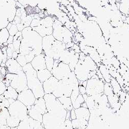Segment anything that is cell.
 I'll use <instances>...</instances> for the list:
<instances>
[{
	"label": "cell",
	"instance_id": "38",
	"mask_svg": "<svg viewBox=\"0 0 129 129\" xmlns=\"http://www.w3.org/2000/svg\"><path fill=\"white\" fill-rule=\"evenodd\" d=\"M85 102L86 103L89 110H91L95 108V102L92 96H88L87 99L85 100Z\"/></svg>",
	"mask_w": 129,
	"mask_h": 129
},
{
	"label": "cell",
	"instance_id": "52",
	"mask_svg": "<svg viewBox=\"0 0 129 129\" xmlns=\"http://www.w3.org/2000/svg\"><path fill=\"white\" fill-rule=\"evenodd\" d=\"M77 118L76 117V112H75V110L74 109H73L71 111V114H70V119L71 120H74L76 119Z\"/></svg>",
	"mask_w": 129,
	"mask_h": 129
},
{
	"label": "cell",
	"instance_id": "32",
	"mask_svg": "<svg viewBox=\"0 0 129 129\" xmlns=\"http://www.w3.org/2000/svg\"><path fill=\"white\" fill-rule=\"evenodd\" d=\"M9 36V31L6 28L1 29L0 30V43L4 44V43L7 42Z\"/></svg>",
	"mask_w": 129,
	"mask_h": 129
},
{
	"label": "cell",
	"instance_id": "21",
	"mask_svg": "<svg viewBox=\"0 0 129 129\" xmlns=\"http://www.w3.org/2000/svg\"><path fill=\"white\" fill-rule=\"evenodd\" d=\"M33 30L36 31L42 37L46 36L52 35L53 33V27H47L43 25H39L37 27L32 28Z\"/></svg>",
	"mask_w": 129,
	"mask_h": 129
},
{
	"label": "cell",
	"instance_id": "57",
	"mask_svg": "<svg viewBox=\"0 0 129 129\" xmlns=\"http://www.w3.org/2000/svg\"><path fill=\"white\" fill-rule=\"evenodd\" d=\"M12 25V22H9V23L8 24V25H7V26H6V28L8 30L10 29V28L11 27Z\"/></svg>",
	"mask_w": 129,
	"mask_h": 129
},
{
	"label": "cell",
	"instance_id": "42",
	"mask_svg": "<svg viewBox=\"0 0 129 129\" xmlns=\"http://www.w3.org/2000/svg\"><path fill=\"white\" fill-rule=\"evenodd\" d=\"M111 63H112V65L116 69H118L119 68L121 63L120 62V61L118 60V59L116 57L113 56L111 58Z\"/></svg>",
	"mask_w": 129,
	"mask_h": 129
},
{
	"label": "cell",
	"instance_id": "23",
	"mask_svg": "<svg viewBox=\"0 0 129 129\" xmlns=\"http://www.w3.org/2000/svg\"><path fill=\"white\" fill-rule=\"evenodd\" d=\"M3 94L5 96V98L7 99H13L15 100H17L19 93L15 89L13 88L11 86H9Z\"/></svg>",
	"mask_w": 129,
	"mask_h": 129
},
{
	"label": "cell",
	"instance_id": "14",
	"mask_svg": "<svg viewBox=\"0 0 129 129\" xmlns=\"http://www.w3.org/2000/svg\"><path fill=\"white\" fill-rule=\"evenodd\" d=\"M5 64L7 73L17 74L23 70L22 67L14 58L8 59Z\"/></svg>",
	"mask_w": 129,
	"mask_h": 129
},
{
	"label": "cell",
	"instance_id": "59",
	"mask_svg": "<svg viewBox=\"0 0 129 129\" xmlns=\"http://www.w3.org/2000/svg\"><path fill=\"white\" fill-rule=\"evenodd\" d=\"M125 22L129 26V17H126L125 18Z\"/></svg>",
	"mask_w": 129,
	"mask_h": 129
},
{
	"label": "cell",
	"instance_id": "58",
	"mask_svg": "<svg viewBox=\"0 0 129 129\" xmlns=\"http://www.w3.org/2000/svg\"><path fill=\"white\" fill-rule=\"evenodd\" d=\"M81 107H84V108H87V109H88L87 104H86V103L85 102H84L82 104Z\"/></svg>",
	"mask_w": 129,
	"mask_h": 129
},
{
	"label": "cell",
	"instance_id": "27",
	"mask_svg": "<svg viewBox=\"0 0 129 129\" xmlns=\"http://www.w3.org/2000/svg\"><path fill=\"white\" fill-rule=\"evenodd\" d=\"M23 39L22 31H18L17 33L14 36V41L13 45L14 46L15 50L18 53H19V49L21 45V41Z\"/></svg>",
	"mask_w": 129,
	"mask_h": 129
},
{
	"label": "cell",
	"instance_id": "34",
	"mask_svg": "<svg viewBox=\"0 0 129 129\" xmlns=\"http://www.w3.org/2000/svg\"><path fill=\"white\" fill-rule=\"evenodd\" d=\"M6 122H7V125L8 126L12 127H18V125H19L20 121L16 119V118L9 116L6 120Z\"/></svg>",
	"mask_w": 129,
	"mask_h": 129
},
{
	"label": "cell",
	"instance_id": "31",
	"mask_svg": "<svg viewBox=\"0 0 129 129\" xmlns=\"http://www.w3.org/2000/svg\"><path fill=\"white\" fill-rule=\"evenodd\" d=\"M53 18L51 17H46L44 18H41L40 19V24L41 25L45 26L47 27H53L54 23Z\"/></svg>",
	"mask_w": 129,
	"mask_h": 129
},
{
	"label": "cell",
	"instance_id": "17",
	"mask_svg": "<svg viewBox=\"0 0 129 129\" xmlns=\"http://www.w3.org/2000/svg\"><path fill=\"white\" fill-rule=\"evenodd\" d=\"M44 99L45 101L47 112H50L56 105L58 101V99L53 93L45 94Z\"/></svg>",
	"mask_w": 129,
	"mask_h": 129
},
{
	"label": "cell",
	"instance_id": "40",
	"mask_svg": "<svg viewBox=\"0 0 129 129\" xmlns=\"http://www.w3.org/2000/svg\"><path fill=\"white\" fill-rule=\"evenodd\" d=\"M16 60L18 61V62L22 67L23 66H24L25 64H26L27 63L25 56L22 55V54H20V53H19V54H18V57H17Z\"/></svg>",
	"mask_w": 129,
	"mask_h": 129
},
{
	"label": "cell",
	"instance_id": "46",
	"mask_svg": "<svg viewBox=\"0 0 129 129\" xmlns=\"http://www.w3.org/2000/svg\"><path fill=\"white\" fill-rule=\"evenodd\" d=\"M7 88V87L6 86V85L1 79V80L0 81V95L4 93V92L6 91Z\"/></svg>",
	"mask_w": 129,
	"mask_h": 129
},
{
	"label": "cell",
	"instance_id": "15",
	"mask_svg": "<svg viewBox=\"0 0 129 129\" xmlns=\"http://www.w3.org/2000/svg\"><path fill=\"white\" fill-rule=\"evenodd\" d=\"M30 63L36 71L47 69L44 53L42 52L41 54L35 56Z\"/></svg>",
	"mask_w": 129,
	"mask_h": 129
},
{
	"label": "cell",
	"instance_id": "33",
	"mask_svg": "<svg viewBox=\"0 0 129 129\" xmlns=\"http://www.w3.org/2000/svg\"><path fill=\"white\" fill-rule=\"evenodd\" d=\"M79 56H80V53H76V54H75L73 56V57L71 59L69 63V66L71 71H74L75 67H76V65L79 60Z\"/></svg>",
	"mask_w": 129,
	"mask_h": 129
},
{
	"label": "cell",
	"instance_id": "30",
	"mask_svg": "<svg viewBox=\"0 0 129 129\" xmlns=\"http://www.w3.org/2000/svg\"><path fill=\"white\" fill-rule=\"evenodd\" d=\"M111 84L112 85V86L113 87V92L114 94L117 95L118 96L120 92L122 90L121 87L120 86V84L118 83V82L117 81L115 78L112 77L111 82Z\"/></svg>",
	"mask_w": 129,
	"mask_h": 129
},
{
	"label": "cell",
	"instance_id": "7",
	"mask_svg": "<svg viewBox=\"0 0 129 129\" xmlns=\"http://www.w3.org/2000/svg\"><path fill=\"white\" fill-rule=\"evenodd\" d=\"M74 72L77 79L81 82L87 81L95 75L87 69L84 60L81 59H79L75 67Z\"/></svg>",
	"mask_w": 129,
	"mask_h": 129
},
{
	"label": "cell",
	"instance_id": "9",
	"mask_svg": "<svg viewBox=\"0 0 129 129\" xmlns=\"http://www.w3.org/2000/svg\"><path fill=\"white\" fill-rule=\"evenodd\" d=\"M10 86L15 89L18 93L28 88L27 85L26 76L23 70L15 75L14 78L10 83Z\"/></svg>",
	"mask_w": 129,
	"mask_h": 129
},
{
	"label": "cell",
	"instance_id": "36",
	"mask_svg": "<svg viewBox=\"0 0 129 129\" xmlns=\"http://www.w3.org/2000/svg\"><path fill=\"white\" fill-rule=\"evenodd\" d=\"M104 93L107 96L111 95L114 93L112 85L110 83H105L104 86Z\"/></svg>",
	"mask_w": 129,
	"mask_h": 129
},
{
	"label": "cell",
	"instance_id": "11",
	"mask_svg": "<svg viewBox=\"0 0 129 129\" xmlns=\"http://www.w3.org/2000/svg\"><path fill=\"white\" fill-rule=\"evenodd\" d=\"M66 49V46L64 43L55 40L53 44L51 49L45 55L52 57L54 60H58L63 51Z\"/></svg>",
	"mask_w": 129,
	"mask_h": 129
},
{
	"label": "cell",
	"instance_id": "51",
	"mask_svg": "<svg viewBox=\"0 0 129 129\" xmlns=\"http://www.w3.org/2000/svg\"><path fill=\"white\" fill-rule=\"evenodd\" d=\"M3 47H4L3 44L0 43V66H1V64L3 61V54L2 52V48Z\"/></svg>",
	"mask_w": 129,
	"mask_h": 129
},
{
	"label": "cell",
	"instance_id": "43",
	"mask_svg": "<svg viewBox=\"0 0 129 129\" xmlns=\"http://www.w3.org/2000/svg\"><path fill=\"white\" fill-rule=\"evenodd\" d=\"M0 103H1L4 107L8 108L10 106V103L7 99L5 98L3 94L0 95Z\"/></svg>",
	"mask_w": 129,
	"mask_h": 129
},
{
	"label": "cell",
	"instance_id": "54",
	"mask_svg": "<svg viewBox=\"0 0 129 129\" xmlns=\"http://www.w3.org/2000/svg\"><path fill=\"white\" fill-rule=\"evenodd\" d=\"M0 129H17V127H12L8 126L7 125H3Z\"/></svg>",
	"mask_w": 129,
	"mask_h": 129
},
{
	"label": "cell",
	"instance_id": "35",
	"mask_svg": "<svg viewBox=\"0 0 129 129\" xmlns=\"http://www.w3.org/2000/svg\"><path fill=\"white\" fill-rule=\"evenodd\" d=\"M85 102L83 95L80 93L77 98L75 100L74 102L72 103V105L74 109H77L81 107L82 104Z\"/></svg>",
	"mask_w": 129,
	"mask_h": 129
},
{
	"label": "cell",
	"instance_id": "1",
	"mask_svg": "<svg viewBox=\"0 0 129 129\" xmlns=\"http://www.w3.org/2000/svg\"><path fill=\"white\" fill-rule=\"evenodd\" d=\"M27 79V87L34 93L36 99L43 98L45 93L43 88L42 83L37 77V71L30 63H27L22 67Z\"/></svg>",
	"mask_w": 129,
	"mask_h": 129
},
{
	"label": "cell",
	"instance_id": "24",
	"mask_svg": "<svg viewBox=\"0 0 129 129\" xmlns=\"http://www.w3.org/2000/svg\"><path fill=\"white\" fill-rule=\"evenodd\" d=\"M37 77L39 80L42 83L45 82L46 81L48 80L51 76H52L51 71L48 70L47 69L37 71Z\"/></svg>",
	"mask_w": 129,
	"mask_h": 129
},
{
	"label": "cell",
	"instance_id": "25",
	"mask_svg": "<svg viewBox=\"0 0 129 129\" xmlns=\"http://www.w3.org/2000/svg\"><path fill=\"white\" fill-rule=\"evenodd\" d=\"M73 129H85L88 126V121L84 119H76L72 120Z\"/></svg>",
	"mask_w": 129,
	"mask_h": 129
},
{
	"label": "cell",
	"instance_id": "50",
	"mask_svg": "<svg viewBox=\"0 0 129 129\" xmlns=\"http://www.w3.org/2000/svg\"><path fill=\"white\" fill-rule=\"evenodd\" d=\"M79 91L80 93L82 95L86 93V88L84 87L82 85H79Z\"/></svg>",
	"mask_w": 129,
	"mask_h": 129
},
{
	"label": "cell",
	"instance_id": "12",
	"mask_svg": "<svg viewBox=\"0 0 129 129\" xmlns=\"http://www.w3.org/2000/svg\"><path fill=\"white\" fill-rule=\"evenodd\" d=\"M36 98L32 91L27 88L19 93L17 100L22 103L26 106L33 105L36 100Z\"/></svg>",
	"mask_w": 129,
	"mask_h": 129
},
{
	"label": "cell",
	"instance_id": "22",
	"mask_svg": "<svg viewBox=\"0 0 129 129\" xmlns=\"http://www.w3.org/2000/svg\"><path fill=\"white\" fill-rule=\"evenodd\" d=\"M9 116L10 115L8 109L0 103V124L7 125L6 120Z\"/></svg>",
	"mask_w": 129,
	"mask_h": 129
},
{
	"label": "cell",
	"instance_id": "39",
	"mask_svg": "<svg viewBox=\"0 0 129 129\" xmlns=\"http://www.w3.org/2000/svg\"><path fill=\"white\" fill-rule=\"evenodd\" d=\"M45 60L47 69L50 71H51L53 67L54 59V58L52 57L45 55Z\"/></svg>",
	"mask_w": 129,
	"mask_h": 129
},
{
	"label": "cell",
	"instance_id": "45",
	"mask_svg": "<svg viewBox=\"0 0 129 129\" xmlns=\"http://www.w3.org/2000/svg\"><path fill=\"white\" fill-rule=\"evenodd\" d=\"M64 125L65 129H73L71 119H66L64 122Z\"/></svg>",
	"mask_w": 129,
	"mask_h": 129
},
{
	"label": "cell",
	"instance_id": "56",
	"mask_svg": "<svg viewBox=\"0 0 129 129\" xmlns=\"http://www.w3.org/2000/svg\"><path fill=\"white\" fill-rule=\"evenodd\" d=\"M87 81H85L83 82L82 85L84 87L86 88V86H87Z\"/></svg>",
	"mask_w": 129,
	"mask_h": 129
},
{
	"label": "cell",
	"instance_id": "10",
	"mask_svg": "<svg viewBox=\"0 0 129 129\" xmlns=\"http://www.w3.org/2000/svg\"><path fill=\"white\" fill-rule=\"evenodd\" d=\"M72 90L73 89L70 86V85L63 80H61L59 81L56 89L52 93L57 98L63 96L70 97Z\"/></svg>",
	"mask_w": 129,
	"mask_h": 129
},
{
	"label": "cell",
	"instance_id": "49",
	"mask_svg": "<svg viewBox=\"0 0 129 129\" xmlns=\"http://www.w3.org/2000/svg\"><path fill=\"white\" fill-rule=\"evenodd\" d=\"M0 71H1V72L2 78H4L6 76V74L7 73V69H6V67H0Z\"/></svg>",
	"mask_w": 129,
	"mask_h": 129
},
{
	"label": "cell",
	"instance_id": "16",
	"mask_svg": "<svg viewBox=\"0 0 129 129\" xmlns=\"http://www.w3.org/2000/svg\"><path fill=\"white\" fill-rule=\"evenodd\" d=\"M58 82L59 80L52 76L48 80L43 83V88H44L45 93H52L56 89Z\"/></svg>",
	"mask_w": 129,
	"mask_h": 129
},
{
	"label": "cell",
	"instance_id": "44",
	"mask_svg": "<svg viewBox=\"0 0 129 129\" xmlns=\"http://www.w3.org/2000/svg\"><path fill=\"white\" fill-rule=\"evenodd\" d=\"M19 30L18 29L17 25L16 24H12L11 27H10V29L8 30L9 35L10 36H14L17 33V32Z\"/></svg>",
	"mask_w": 129,
	"mask_h": 129
},
{
	"label": "cell",
	"instance_id": "55",
	"mask_svg": "<svg viewBox=\"0 0 129 129\" xmlns=\"http://www.w3.org/2000/svg\"><path fill=\"white\" fill-rule=\"evenodd\" d=\"M70 114H71V111H67L66 119H70Z\"/></svg>",
	"mask_w": 129,
	"mask_h": 129
},
{
	"label": "cell",
	"instance_id": "3",
	"mask_svg": "<svg viewBox=\"0 0 129 129\" xmlns=\"http://www.w3.org/2000/svg\"><path fill=\"white\" fill-rule=\"evenodd\" d=\"M47 112L45 101L43 98L36 99L34 104L27 110L28 115L33 119L42 123L43 116Z\"/></svg>",
	"mask_w": 129,
	"mask_h": 129
},
{
	"label": "cell",
	"instance_id": "48",
	"mask_svg": "<svg viewBox=\"0 0 129 129\" xmlns=\"http://www.w3.org/2000/svg\"><path fill=\"white\" fill-rule=\"evenodd\" d=\"M72 49L74 51V52L77 53H80L81 52V51L80 50V48L79 44H74V46L72 47Z\"/></svg>",
	"mask_w": 129,
	"mask_h": 129
},
{
	"label": "cell",
	"instance_id": "41",
	"mask_svg": "<svg viewBox=\"0 0 129 129\" xmlns=\"http://www.w3.org/2000/svg\"><path fill=\"white\" fill-rule=\"evenodd\" d=\"M15 51V49L13 44H9L7 47L6 52L7 54V59L13 58V54Z\"/></svg>",
	"mask_w": 129,
	"mask_h": 129
},
{
	"label": "cell",
	"instance_id": "8",
	"mask_svg": "<svg viewBox=\"0 0 129 129\" xmlns=\"http://www.w3.org/2000/svg\"><path fill=\"white\" fill-rule=\"evenodd\" d=\"M64 121L47 112L43 116L42 123L46 129H56L64 123Z\"/></svg>",
	"mask_w": 129,
	"mask_h": 129
},
{
	"label": "cell",
	"instance_id": "2",
	"mask_svg": "<svg viewBox=\"0 0 129 129\" xmlns=\"http://www.w3.org/2000/svg\"><path fill=\"white\" fill-rule=\"evenodd\" d=\"M22 34L23 40L36 56L42 53V37L38 33L29 26L23 29Z\"/></svg>",
	"mask_w": 129,
	"mask_h": 129
},
{
	"label": "cell",
	"instance_id": "62",
	"mask_svg": "<svg viewBox=\"0 0 129 129\" xmlns=\"http://www.w3.org/2000/svg\"><path fill=\"white\" fill-rule=\"evenodd\" d=\"M120 0H117V2H120Z\"/></svg>",
	"mask_w": 129,
	"mask_h": 129
},
{
	"label": "cell",
	"instance_id": "29",
	"mask_svg": "<svg viewBox=\"0 0 129 129\" xmlns=\"http://www.w3.org/2000/svg\"><path fill=\"white\" fill-rule=\"evenodd\" d=\"M129 8V0H120L118 7L119 12L125 17H127Z\"/></svg>",
	"mask_w": 129,
	"mask_h": 129
},
{
	"label": "cell",
	"instance_id": "47",
	"mask_svg": "<svg viewBox=\"0 0 129 129\" xmlns=\"http://www.w3.org/2000/svg\"><path fill=\"white\" fill-rule=\"evenodd\" d=\"M21 18L16 16L15 18H14V20H13V21L12 23V24L17 25L18 24L21 23Z\"/></svg>",
	"mask_w": 129,
	"mask_h": 129
},
{
	"label": "cell",
	"instance_id": "5",
	"mask_svg": "<svg viewBox=\"0 0 129 129\" xmlns=\"http://www.w3.org/2000/svg\"><path fill=\"white\" fill-rule=\"evenodd\" d=\"M105 83L100 80L98 76L95 74L91 78L87 80L86 94L88 96L104 93V86Z\"/></svg>",
	"mask_w": 129,
	"mask_h": 129
},
{
	"label": "cell",
	"instance_id": "63",
	"mask_svg": "<svg viewBox=\"0 0 129 129\" xmlns=\"http://www.w3.org/2000/svg\"><path fill=\"white\" fill-rule=\"evenodd\" d=\"M2 126H3V125H2L1 124H0V128H1V127Z\"/></svg>",
	"mask_w": 129,
	"mask_h": 129
},
{
	"label": "cell",
	"instance_id": "13",
	"mask_svg": "<svg viewBox=\"0 0 129 129\" xmlns=\"http://www.w3.org/2000/svg\"><path fill=\"white\" fill-rule=\"evenodd\" d=\"M66 28L60 21L55 19L53 24L52 35L56 40L62 42Z\"/></svg>",
	"mask_w": 129,
	"mask_h": 129
},
{
	"label": "cell",
	"instance_id": "6",
	"mask_svg": "<svg viewBox=\"0 0 129 129\" xmlns=\"http://www.w3.org/2000/svg\"><path fill=\"white\" fill-rule=\"evenodd\" d=\"M71 70L69 64L64 63L58 60H54V65L51 71L52 76L58 80H61L70 73Z\"/></svg>",
	"mask_w": 129,
	"mask_h": 129
},
{
	"label": "cell",
	"instance_id": "37",
	"mask_svg": "<svg viewBox=\"0 0 129 129\" xmlns=\"http://www.w3.org/2000/svg\"><path fill=\"white\" fill-rule=\"evenodd\" d=\"M28 118L29 115H28L25 119L20 121L19 125L17 127V129H30Z\"/></svg>",
	"mask_w": 129,
	"mask_h": 129
},
{
	"label": "cell",
	"instance_id": "26",
	"mask_svg": "<svg viewBox=\"0 0 129 129\" xmlns=\"http://www.w3.org/2000/svg\"><path fill=\"white\" fill-rule=\"evenodd\" d=\"M99 70L100 71L105 82L110 83L112 77L110 73L109 69L104 64L101 63L99 67Z\"/></svg>",
	"mask_w": 129,
	"mask_h": 129
},
{
	"label": "cell",
	"instance_id": "18",
	"mask_svg": "<svg viewBox=\"0 0 129 129\" xmlns=\"http://www.w3.org/2000/svg\"><path fill=\"white\" fill-rule=\"evenodd\" d=\"M56 39L53 37L52 35L46 36L42 37V46L43 52L45 54H46L51 49L53 44Z\"/></svg>",
	"mask_w": 129,
	"mask_h": 129
},
{
	"label": "cell",
	"instance_id": "60",
	"mask_svg": "<svg viewBox=\"0 0 129 129\" xmlns=\"http://www.w3.org/2000/svg\"><path fill=\"white\" fill-rule=\"evenodd\" d=\"M127 17H129V8H128V13H127Z\"/></svg>",
	"mask_w": 129,
	"mask_h": 129
},
{
	"label": "cell",
	"instance_id": "19",
	"mask_svg": "<svg viewBox=\"0 0 129 129\" xmlns=\"http://www.w3.org/2000/svg\"><path fill=\"white\" fill-rule=\"evenodd\" d=\"M75 54H76V52H74L72 48L66 49L61 53L59 60L62 62L69 64L71 59L74 55Z\"/></svg>",
	"mask_w": 129,
	"mask_h": 129
},
{
	"label": "cell",
	"instance_id": "4",
	"mask_svg": "<svg viewBox=\"0 0 129 129\" xmlns=\"http://www.w3.org/2000/svg\"><path fill=\"white\" fill-rule=\"evenodd\" d=\"M10 116L21 121L28 115L27 107L19 100H16L8 108Z\"/></svg>",
	"mask_w": 129,
	"mask_h": 129
},
{
	"label": "cell",
	"instance_id": "53",
	"mask_svg": "<svg viewBox=\"0 0 129 129\" xmlns=\"http://www.w3.org/2000/svg\"><path fill=\"white\" fill-rule=\"evenodd\" d=\"M14 41V36H9L7 41V43L9 45V44H13Z\"/></svg>",
	"mask_w": 129,
	"mask_h": 129
},
{
	"label": "cell",
	"instance_id": "20",
	"mask_svg": "<svg viewBox=\"0 0 129 129\" xmlns=\"http://www.w3.org/2000/svg\"><path fill=\"white\" fill-rule=\"evenodd\" d=\"M74 110L76 114L77 119H84L88 121L90 116V113L88 109L80 107L79 109Z\"/></svg>",
	"mask_w": 129,
	"mask_h": 129
},
{
	"label": "cell",
	"instance_id": "28",
	"mask_svg": "<svg viewBox=\"0 0 129 129\" xmlns=\"http://www.w3.org/2000/svg\"><path fill=\"white\" fill-rule=\"evenodd\" d=\"M58 99L61 104L64 107V108L67 111H71L73 109L70 97L63 96L58 98Z\"/></svg>",
	"mask_w": 129,
	"mask_h": 129
},
{
	"label": "cell",
	"instance_id": "61",
	"mask_svg": "<svg viewBox=\"0 0 129 129\" xmlns=\"http://www.w3.org/2000/svg\"><path fill=\"white\" fill-rule=\"evenodd\" d=\"M1 79H2V77H1V76H0V81H1Z\"/></svg>",
	"mask_w": 129,
	"mask_h": 129
}]
</instances>
